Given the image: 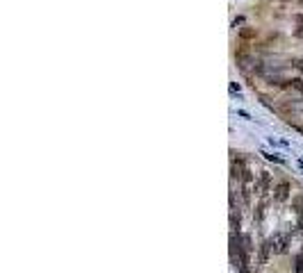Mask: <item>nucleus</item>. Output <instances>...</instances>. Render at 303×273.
<instances>
[{
  "mask_svg": "<svg viewBox=\"0 0 303 273\" xmlns=\"http://www.w3.org/2000/svg\"><path fill=\"white\" fill-rule=\"evenodd\" d=\"M287 196H289V184L287 182H280L278 187H273V200H287Z\"/></svg>",
  "mask_w": 303,
  "mask_h": 273,
  "instance_id": "2",
  "label": "nucleus"
},
{
  "mask_svg": "<svg viewBox=\"0 0 303 273\" xmlns=\"http://www.w3.org/2000/svg\"><path fill=\"white\" fill-rule=\"evenodd\" d=\"M294 273H303V253L296 257V268H294Z\"/></svg>",
  "mask_w": 303,
  "mask_h": 273,
  "instance_id": "4",
  "label": "nucleus"
},
{
  "mask_svg": "<svg viewBox=\"0 0 303 273\" xmlns=\"http://www.w3.org/2000/svg\"><path fill=\"white\" fill-rule=\"evenodd\" d=\"M294 212L296 214L303 212V198H294Z\"/></svg>",
  "mask_w": 303,
  "mask_h": 273,
  "instance_id": "3",
  "label": "nucleus"
},
{
  "mask_svg": "<svg viewBox=\"0 0 303 273\" xmlns=\"http://www.w3.org/2000/svg\"><path fill=\"white\" fill-rule=\"evenodd\" d=\"M289 241H292V232H276L273 237H269V243H271L273 255L285 253L287 246H289Z\"/></svg>",
  "mask_w": 303,
  "mask_h": 273,
  "instance_id": "1",
  "label": "nucleus"
}]
</instances>
